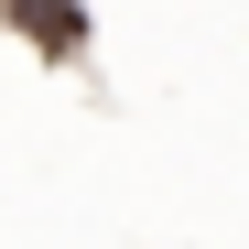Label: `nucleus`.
Masks as SVG:
<instances>
[{
  "label": "nucleus",
  "instance_id": "nucleus-1",
  "mask_svg": "<svg viewBox=\"0 0 249 249\" xmlns=\"http://www.w3.org/2000/svg\"><path fill=\"white\" fill-rule=\"evenodd\" d=\"M0 33H33L44 54H76L87 44V0H0Z\"/></svg>",
  "mask_w": 249,
  "mask_h": 249
}]
</instances>
